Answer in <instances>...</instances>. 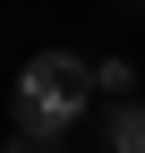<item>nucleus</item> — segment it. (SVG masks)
<instances>
[{
  "label": "nucleus",
  "instance_id": "4",
  "mask_svg": "<svg viewBox=\"0 0 145 153\" xmlns=\"http://www.w3.org/2000/svg\"><path fill=\"white\" fill-rule=\"evenodd\" d=\"M9 153H51V145H34V136H9Z\"/></svg>",
  "mask_w": 145,
  "mask_h": 153
},
{
  "label": "nucleus",
  "instance_id": "1",
  "mask_svg": "<svg viewBox=\"0 0 145 153\" xmlns=\"http://www.w3.org/2000/svg\"><path fill=\"white\" fill-rule=\"evenodd\" d=\"M85 111H94V68H85L77 51H34V60L17 68V136L51 145V136H68Z\"/></svg>",
  "mask_w": 145,
  "mask_h": 153
},
{
  "label": "nucleus",
  "instance_id": "3",
  "mask_svg": "<svg viewBox=\"0 0 145 153\" xmlns=\"http://www.w3.org/2000/svg\"><path fill=\"white\" fill-rule=\"evenodd\" d=\"M94 94H120V102H137V68H128V60H94Z\"/></svg>",
  "mask_w": 145,
  "mask_h": 153
},
{
  "label": "nucleus",
  "instance_id": "5",
  "mask_svg": "<svg viewBox=\"0 0 145 153\" xmlns=\"http://www.w3.org/2000/svg\"><path fill=\"white\" fill-rule=\"evenodd\" d=\"M137 9H145V0H137Z\"/></svg>",
  "mask_w": 145,
  "mask_h": 153
},
{
  "label": "nucleus",
  "instance_id": "2",
  "mask_svg": "<svg viewBox=\"0 0 145 153\" xmlns=\"http://www.w3.org/2000/svg\"><path fill=\"white\" fill-rule=\"evenodd\" d=\"M102 145L111 153H145V102H120L111 119H102Z\"/></svg>",
  "mask_w": 145,
  "mask_h": 153
}]
</instances>
